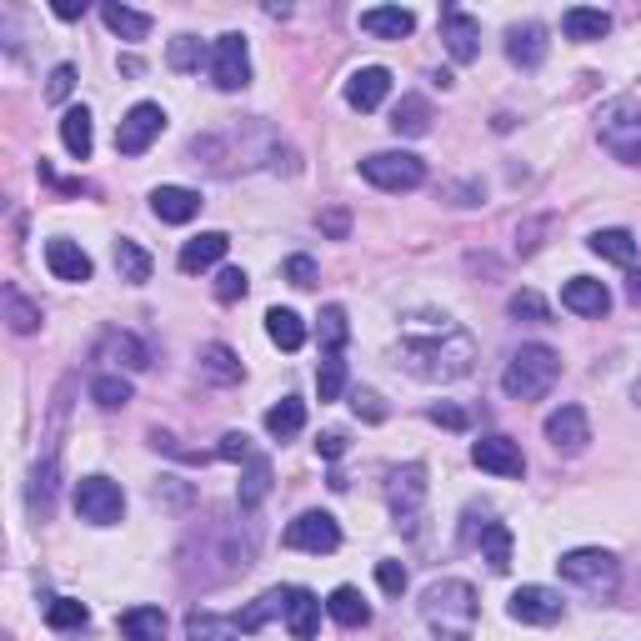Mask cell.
I'll use <instances>...</instances> for the list:
<instances>
[{
    "mask_svg": "<svg viewBox=\"0 0 641 641\" xmlns=\"http://www.w3.org/2000/svg\"><path fill=\"white\" fill-rule=\"evenodd\" d=\"M471 361H476V341L446 316H441V326L411 320L401 336V366L421 381H456L471 371Z\"/></svg>",
    "mask_w": 641,
    "mask_h": 641,
    "instance_id": "cell-1",
    "label": "cell"
},
{
    "mask_svg": "<svg viewBox=\"0 0 641 641\" xmlns=\"http://www.w3.org/2000/svg\"><path fill=\"white\" fill-rule=\"evenodd\" d=\"M557 376H561V357L551 346H522L501 371V392L511 401H541L557 386Z\"/></svg>",
    "mask_w": 641,
    "mask_h": 641,
    "instance_id": "cell-2",
    "label": "cell"
},
{
    "mask_svg": "<svg viewBox=\"0 0 641 641\" xmlns=\"http://www.w3.org/2000/svg\"><path fill=\"white\" fill-rule=\"evenodd\" d=\"M421 617L446 641H466V631L476 621V592L466 582H431L427 596H421Z\"/></svg>",
    "mask_w": 641,
    "mask_h": 641,
    "instance_id": "cell-3",
    "label": "cell"
},
{
    "mask_svg": "<svg viewBox=\"0 0 641 641\" xmlns=\"http://www.w3.org/2000/svg\"><path fill=\"white\" fill-rule=\"evenodd\" d=\"M75 511L81 522L91 526H116L126 516V491L110 481V476H81L75 481Z\"/></svg>",
    "mask_w": 641,
    "mask_h": 641,
    "instance_id": "cell-4",
    "label": "cell"
},
{
    "mask_svg": "<svg viewBox=\"0 0 641 641\" xmlns=\"http://www.w3.org/2000/svg\"><path fill=\"white\" fill-rule=\"evenodd\" d=\"M361 176L376 190H416L427 180V166H421V155H411V151H376L361 161Z\"/></svg>",
    "mask_w": 641,
    "mask_h": 641,
    "instance_id": "cell-5",
    "label": "cell"
},
{
    "mask_svg": "<svg viewBox=\"0 0 641 641\" xmlns=\"http://www.w3.org/2000/svg\"><path fill=\"white\" fill-rule=\"evenodd\" d=\"M596 136H602V145L617 161L641 166V110L637 106H611L602 116V126H596Z\"/></svg>",
    "mask_w": 641,
    "mask_h": 641,
    "instance_id": "cell-6",
    "label": "cell"
},
{
    "mask_svg": "<svg viewBox=\"0 0 641 641\" xmlns=\"http://www.w3.org/2000/svg\"><path fill=\"white\" fill-rule=\"evenodd\" d=\"M557 567L567 582L586 586V592H611V586H617V557H611V551L582 547V551H567Z\"/></svg>",
    "mask_w": 641,
    "mask_h": 641,
    "instance_id": "cell-7",
    "label": "cell"
},
{
    "mask_svg": "<svg viewBox=\"0 0 641 641\" xmlns=\"http://www.w3.org/2000/svg\"><path fill=\"white\" fill-rule=\"evenodd\" d=\"M161 131H166V110L155 106V101H141V106H131L126 120L116 126V151L120 155H145Z\"/></svg>",
    "mask_w": 641,
    "mask_h": 641,
    "instance_id": "cell-8",
    "label": "cell"
},
{
    "mask_svg": "<svg viewBox=\"0 0 641 641\" xmlns=\"http://www.w3.org/2000/svg\"><path fill=\"white\" fill-rule=\"evenodd\" d=\"M281 541L291 551H316V557H326V551L341 547V526H336V516H326V511H301L296 522L285 526Z\"/></svg>",
    "mask_w": 641,
    "mask_h": 641,
    "instance_id": "cell-9",
    "label": "cell"
},
{
    "mask_svg": "<svg viewBox=\"0 0 641 641\" xmlns=\"http://www.w3.org/2000/svg\"><path fill=\"white\" fill-rule=\"evenodd\" d=\"M386 501H392L396 522L406 526V532H416V522H421V506H427V466H401V471H392V487H386Z\"/></svg>",
    "mask_w": 641,
    "mask_h": 641,
    "instance_id": "cell-10",
    "label": "cell"
},
{
    "mask_svg": "<svg viewBox=\"0 0 641 641\" xmlns=\"http://www.w3.org/2000/svg\"><path fill=\"white\" fill-rule=\"evenodd\" d=\"M211 81L215 91H246L250 85V50H246V36H221L211 50Z\"/></svg>",
    "mask_w": 641,
    "mask_h": 641,
    "instance_id": "cell-11",
    "label": "cell"
},
{
    "mask_svg": "<svg viewBox=\"0 0 641 641\" xmlns=\"http://www.w3.org/2000/svg\"><path fill=\"white\" fill-rule=\"evenodd\" d=\"M567 602H561L551 586H522V592H511L506 602V617L522 621V627H557Z\"/></svg>",
    "mask_w": 641,
    "mask_h": 641,
    "instance_id": "cell-12",
    "label": "cell"
},
{
    "mask_svg": "<svg viewBox=\"0 0 641 641\" xmlns=\"http://www.w3.org/2000/svg\"><path fill=\"white\" fill-rule=\"evenodd\" d=\"M547 441L561 456H582L586 441H592V421H586L582 406H557V411L547 416Z\"/></svg>",
    "mask_w": 641,
    "mask_h": 641,
    "instance_id": "cell-13",
    "label": "cell"
},
{
    "mask_svg": "<svg viewBox=\"0 0 641 641\" xmlns=\"http://www.w3.org/2000/svg\"><path fill=\"white\" fill-rule=\"evenodd\" d=\"M471 462L481 466V471H491V476H522L526 471V456H522V446L511 436H481L471 446Z\"/></svg>",
    "mask_w": 641,
    "mask_h": 641,
    "instance_id": "cell-14",
    "label": "cell"
},
{
    "mask_svg": "<svg viewBox=\"0 0 641 641\" xmlns=\"http://www.w3.org/2000/svg\"><path fill=\"white\" fill-rule=\"evenodd\" d=\"M386 95H392V71L386 66H361L346 81V106L351 110H376Z\"/></svg>",
    "mask_w": 641,
    "mask_h": 641,
    "instance_id": "cell-15",
    "label": "cell"
},
{
    "mask_svg": "<svg viewBox=\"0 0 641 641\" xmlns=\"http://www.w3.org/2000/svg\"><path fill=\"white\" fill-rule=\"evenodd\" d=\"M441 40H446L452 60H476V50H481V25H476L466 11L446 5V11H441Z\"/></svg>",
    "mask_w": 641,
    "mask_h": 641,
    "instance_id": "cell-16",
    "label": "cell"
},
{
    "mask_svg": "<svg viewBox=\"0 0 641 641\" xmlns=\"http://www.w3.org/2000/svg\"><path fill=\"white\" fill-rule=\"evenodd\" d=\"M561 306L576 311V316H606L611 311V291L602 281H592V276H571L561 285Z\"/></svg>",
    "mask_w": 641,
    "mask_h": 641,
    "instance_id": "cell-17",
    "label": "cell"
},
{
    "mask_svg": "<svg viewBox=\"0 0 641 641\" xmlns=\"http://www.w3.org/2000/svg\"><path fill=\"white\" fill-rule=\"evenodd\" d=\"M506 56H511V66H526V71H536V66L547 60V31H541L536 21L511 25V31H506Z\"/></svg>",
    "mask_w": 641,
    "mask_h": 641,
    "instance_id": "cell-18",
    "label": "cell"
},
{
    "mask_svg": "<svg viewBox=\"0 0 641 641\" xmlns=\"http://www.w3.org/2000/svg\"><path fill=\"white\" fill-rule=\"evenodd\" d=\"M46 266L56 271V281H91V256H85L75 241H66V236H56V241H46Z\"/></svg>",
    "mask_w": 641,
    "mask_h": 641,
    "instance_id": "cell-19",
    "label": "cell"
},
{
    "mask_svg": "<svg viewBox=\"0 0 641 641\" xmlns=\"http://www.w3.org/2000/svg\"><path fill=\"white\" fill-rule=\"evenodd\" d=\"M151 211L166 221V226H186L190 215L201 211V196L186 186H155L151 190Z\"/></svg>",
    "mask_w": 641,
    "mask_h": 641,
    "instance_id": "cell-20",
    "label": "cell"
},
{
    "mask_svg": "<svg viewBox=\"0 0 641 641\" xmlns=\"http://www.w3.org/2000/svg\"><path fill=\"white\" fill-rule=\"evenodd\" d=\"M361 31L376 40H401L416 31V15L401 5H371V11H361Z\"/></svg>",
    "mask_w": 641,
    "mask_h": 641,
    "instance_id": "cell-21",
    "label": "cell"
},
{
    "mask_svg": "<svg viewBox=\"0 0 641 641\" xmlns=\"http://www.w3.org/2000/svg\"><path fill=\"white\" fill-rule=\"evenodd\" d=\"M226 246H231L226 231H201L196 241H186V246H180V271H186V276L206 271V266H215L221 256H226Z\"/></svg>",
    "mask_w": 641,
    "mask_h": 641,
    "instance_id": "cell-22",
    "label": "cell"
},
{
    "mask_svg": "<svg viewBox=\"0 0 641 641\" xmlns=\"http://www.w3.org/2000/svg\"><path fill=\"white\" fill-rule=\"evenodd\" d=\"M285 627H291V637L296 641H311L320 627V602L306 592V586H291V596H285Z\"/></svg>",
    "mask_w": 641,
    "mask_h": 641,
    "instance_id": "cell-23",
    "label": "cell"
},
{
    "mask_svg": "<svg viewBox=\"0 0 641 641\" xmlns=\"http://www.w3.org/2000/svg\"><path fill=\"white\" fill-rule=\"evenodd\" d=\"M101 361H116L120 371H145L151 366V351L131 331H106L101 336Z\"/></svg>",
    "mask_w": 641,
    "mask_h": 641,
    "instance_id": "cell-24",
    "label": "cell"
},
{
    "mask_svg": "<svg viewBox=\"0 0 641 641\" xmlns=\"http://www.w3.org/2000/svg\"><path fill=\"white\" fill-rule=\"evenodd\" d=\"M561 31H567V40H602L611 36V15L606 11H592V5H571L567 15H561Z\"/></svg>",
    "mask_w": 641,
    "mask_h": 641,
    "instance_id": "cell-25",
    "label": "cell"
},
{
    "mask_svg": "<svg viewBox=\"0 0 641 641\" xmlns=\"http://www.w3.org/2000/svg\"><path fill=\"white\" fill-rule=\"evenodd\" d=\"M120 637L126 641H166V611L161 606H131L120 617Z\"/></svg>",
    "mask_w": 641,
    "mask_h": 641,
    "instance_id": "cell-26",
    "label": "cell"
},
{
    "mask_svg": "<svg viewBox=\"0 0 641 641\" xmlns=\"http://www.w3.org/2000/svg\"><path fill=\"white\" fill-rule=\"evenodd\" d=\"M60 141H66V151L75 155V161H85L95 145V131H91V110L85 106H71L66 116H60Z\"/></svg>",
    "mask_w": 641,
    "mask_h": 641,
    "instance_id": "cell-27",
    "label": "cell"
},
{
    "mask_svg": "<svg viewBox=\"0 0 641 641\" xmlns=\"http://www.w3.org/2000/svg\"><path fill=\"white\" fill-rule=\"evenodd\" d=\"M266 336H271L281 351H301V346H306V320H301L296 311L276 306V311H266Z\"/></svg>",
    "mask_w": 641,
    "mask_h": 641,
    "instance_id": "cell-28",
    "label": "cell"
},
{
    "mask_svg": "<svg viewBox=\"0 0 641 641\" xmlns=\"http://www.w3.org/2000/svg\"><path fill=\"white\" fill-rule=\"evenodd\" d=\"M301 427H306V401H296V396H281V401L266 411V431H271L276 441H291Z\"/></svg>",
    "mask_w": 641,
    "mask_h": 641,
    "instance_id": "cell-29",
    "label": "cell"
},
{
    "mask_svg": "<svg viewBox=\"0 0 641 641\" xmlns=\"http://www.w3.org/2000/svg\"><path fill=\"white\" fill-rule=\"evenodd\" d=\"M101 21H106L120 40H145V31H151V15L131 11V5H116V0H106V5H101Z\"/></svg>",
    "mask_w": 641,
    "mask_h": 641,
    "instance_id": "cell-30",
    "label": "cell"
},
{
    "mask_svg": "<svg viewBox=\"0 0 641 641\" xmlns=\"http://www.w3.org/2000/svg\"><path fill=\"white\" fill-rule=\"evenodd\" d=\"M392 131L396 136H427L431 131V106L421 95H401V106L392 110Z\"/></svg>",
    "mask_w": 641,
    "mask_h": 641,
    "instance_id": "cell-31",
    "label": "cell"
},
{
    "mask_svg": "<svg viewBox=\"0 0 641 641\" xmlns=\"http://www.w3.org/2000/svg\"><path fill=\"white\" fill-rule=\"evenodd\" d=\"M476 541H481V557H487V567L497 571V576H501V571H511V526L487 522Z\"/></svg>",
    "mask_w": 641,
    "mask_h": 641,
    "instance_id": "cell-32",
    "label": "cell"
},
{
    "mask_svg": "<svg viewBox=\"0 0 641 641\" xmlns=\"http://www.w3.org/2000/svg\"><path fill=\"white\" fill-rule=\"evenodd\" d=\"M186 641H241V627L211 611H190L186 617Z\"/></svg>",
    "mask_w": 641,
    "mask_h": 641,
    "instance_id": "cell-33",
    "label": "cell"
},
{
    "mask_svg": "<svg viewBox=\"0 0 641 641\" xmlns=\"http://www.w3.org/2000/svg\"><path fill=\"white\" fill-rule=\"evenodd\" d=\"M586 246H592L602 261H617V266L637 261V236H631V231H596Z\"/></svg>",
    "mask_w": 641,
    "mask_h": 641,
    "instance_id": "cell-34",
    "label": "cell"
},
{
    "mask_svg": "<svg viewBox=\"0 0 641 641\" xmlns=\"http://www.w3.org/2000/svg\"><path fill=\"white\" fill-rule=\"evenodd\" d=\"M326 611H331L341 627H366V621H371V606L361 602L357 586H336L331 602H326Z\"/></svg>",
    "mask_w": 641,
    "mask_h": 641,
    "instance_id": "cell-35",
    "label": "cell"
},
{
    "mask_svg": "<svg viewBox=\"0 0 641 641\" xmlns=\"http://www.w3.org/2000/svg\"><path fill=\"white\" fill-rule=\"evenodd\" d=\"M285 596H291V586H276V592L256 596V602H250L246 611H241V617H236V627H241V631H261L266 621L276 617V611H285Z\"/></svg>",
    "mask_w": 641,
    "mask_h": 641,
    "instance_id": "cell-36",
    "label": "cell"
},
{
    "mask_svg": "<svg viewBox=\"0 0 641 641\" xmlns=\"http://www.w3.org/2000/svg\"><path fill=\"white\" fill-rule=\"evenodd\" d=\"M266 497H271V462H266V456H250V462H246V481H241L236 501H241V506H261Z\"/></svg>",
    "mask_w": 641,
    "mask_h": 641,
    "instance_id": "cell-37",
    "label": "cell"
},
{
    "mask_svg": "<svg viewBox=\"0 0 641 641\" xmlns=\"http://www.w3.org/2000/svg\"><path fill=\"white\" fill-rule=\"evenodd\" d=\"M201 371H206L211 381H221V386L241 381V361H236V351H231V346H221V341L201 346Z\"/></svg>",
    "mask_w": 641,
    "mask_h": 641,
    "instance_id": "cell-38",
    "label": "cell"
},
{
    "mask_svg": "<svg viewBox=\"0 0 641 641\" xmlns=\"http://www.w3.org/2000/svg\"><path fill=\"white\" fill-rule=\"evenodd\" d=\"M50 506H56V456L36 462V471H31V511L50 516Z\"/></svg>",
    "mask_w": 641,
    "mask_h": 641,
    "instance_id": "cell-39",
    "label": "cell"
},
{
    "mask_svg": "<svg viewBox=\"0 0 641 641\" xmlns=\"http://www.w3.org/2000/svg\"><path fill=\"white\" fill-rule=\"evenodd\" d=\"M0 301H5V320H11L15 336H31L40 326V306H36V301H25L15 285H5V296H0Z\"/></svg>",
    "mask_w": 641,
    "mask_h": 641,
    "instance_id": "cell-40",
    "label": "cell"
},
{
    "mask_svg": "<svg viewBox=\"0 0 641 641\" xmlns=\"http://www.w3.org/2000/svg\"><path fill=\"white\" fill-rule=\"evenodd\" d=\"M116 271H120V281L141 285V281H151V256L136 241H116Z\"/></svg>",
    "mask_w": 641,
    "mask_h": 641,
    "instance_id": "cell-41",
    "label": "cell"
},
{
    "mask_svg": "<svg viewBox=\"0 0 641 641\" xmlns=\"http://www.w3.org/2000/svg\"><path fill=\"white\" fill-rule=\"evenodd\" d=\"M91 396H95V406L116 411V406L131 401V381L120 376V371H106V376H95V381H91Z\"/></svg>",
    "mask_w": 641,
    "mask_h": 641,
    "instance_id": "cell-42",
    "label": "cell"
},
{
    "mask_svg": "<svg viewBox=\"0 0 641 641\" xmlns=\"http://www.w3.org/2000/svg\"><path fill=\"white\" fill-rule=\"evenodd\" d=\"M346 336H351V326H346V306L320 311V346H326V357H341Z\"/></svg>",
    "mask_w": 641,
    "mask_h": 641,
    "instance_id": "cell-43",
    "label": "cell"
},
{
    "mask_svg": "<svg viewBox=\"0 0 641 641\" xmlns=\"http://www.w3.org/2000/svg\"><path fill=\"white\" fill-rule=\"evenodd\" d=\"M46 621L56 631H81L85 621H91V611H85V602H71V596H60V602H50Z\"/></svg>",
    "mask_w": 641,
    "mask_h": 641,
    "instance_id": "cell-44",
    "label": "cell"
},
{
    "mask_svg": "<svg viewBox=\"0 0 641 641\" xmlns=\"http://www.w3.org/2000/svg\"><path fill=\"white\" fill-rule=\"evenodd\" d=\"M316 392H320V401H336V396L346 392V361L341 357H326V361H320Z\"/></svg>",
    "mask_w": 641,
    "mask_h": 641,
    "instance_id": "cell-45",
    "label": "cell"
},
{
    "mask_svg": "<svg viewBox=\"0 0 641 641\" xmlns=\"http://www.w3.org/2000/svg\"><path fill=\"white\" fill-rule=\"evenodd\" d=\"M201 56H206V46L196 36H176V40H171V50H166V60L176 66V71H196V66H201Z\"/></svg>",
    "mask_w": 641,
    "mask_h": 641,
    "instance_id": "cell-46",
    "label": "cell"
},
{
    "mask_svg": "<svg viewBox=\"0 0 641 641\" xmlns=\"http://www.w3.org/2000/svg\"><path fill=\"white\" fill-rule=\"evenodd\" d=\"M511 316L516 320H551V306L536 296V291H516V296H511Z\"/></svg>",
    "mask_w": 641,
    "mask_h": 641,
    "instance_id": "cell-47",
    "label": "cell"
},
{
    "mask_svg": "<svg viewBox=\"0 0 641 641\" xmlns=\"http://www.w3.org/2000/svg\"><path fill=\"white\" fill-rule=\"evenodd\" d=\"M246 271H241V266H226V271H221V276H215V301H226V306H231V301H241V296H246Z\"/></svg>",
    "mask_w": 641,
    "mask_h": 641,
    "instance_id": "cell-48",
    "label": "cell"
},
{
    "mask_svg": "<svg viewBox=\"0 0 641 641\" xmlns=\"http://www.w3.org/2000/svg\"><path fill=\"white\" fill-rule=\"evenodd\" d=\"M376 582L386 596H401L406 592V567L401 561H376Z\"/></svg>",
    "mask_w": 641,
    "mask_h": 641,
    "instance_id": "cell-49",
    "label": "cell"
},
{
    "mask_svg": "<svg viewBox=\"0 0 641 641\" xmlns=\"http://www.w3.org/2000/svg\"><path fill=\"white\" fill-rule=\"evenodd\" d=\"M215 456H221V462H250L246 431H226V436H221V446H215Z\"/></svg>",
    "mask_w": 641,
    "mask_h": 641,
    "instance_id": "cell-50",
    "label": "cell"
},
{
    "mask_svg": "<svg viewBox=\"0 0 641 641\" xmlns=\"http://www.w3.org/2000/svg\"><path fill=\"white\" fill-rule=\"evenodd\" d=\"M427 416L436 421V427H446V431H466V427H471V416H466L462 406H446V401H441V406H431Z\"/></svg>",
    "mask_w": 641,
    "mask_h": 641,
    "instance_id": "cell-51",
    "label": "cell"
},
{
    "mask_svg": "<svg viewBox=\"0 0 641 641\" xmlns=\"http://www.w3.org/2000/svg\"><path fill=\"white\" fill-rule=\"evenodd\" d=\"M285 281L301 285V291L316 285V261H311V256H291V261H285Z\"/></svg>",
    "mask_w": 641,
    "mask_h": 641,
    "instance_id": "cell-52",
    "label": "cell"
},
{
    "mask_svg": "<svg viewBox=\"0 0 641 641\" xmlns=\"http://www.w3.org/2000/svg\"><path fill=\"white\" fill-rule=\"evenodd\" d=\"M71 85H75V66H56V71H50V85H46V101H66Z\"/></svg>",
    "mask_w": 641,
    "mask_h": 641,
    "instance_id": "cell-53",
    "label": "cell"
},
{
    "mask_svg": "<svg viewBox=\"0 0 641 641\" xmlns=\"http://www.w3.org/2000/svg\"><path fill=\"white\" fill-rule=\"evenodd\" d=\"M351 406H357V416H366V421H386V406H381L376 392H357Z\"/></svg>",
    "mask_w": 641,
    "mask_h": 641,
    "instance_id": "cell-54",
    "label": "cell"
},
{
    "mask_svg": "<svg viewBox=\"0 0 641 641\" xmlns=\"http://www.w3.org/2000/svg\"><path fill=\"white\" fill-rule=\"evenodd\" d=\"M320 231H326V236H336V241H346V231H351V215H346V211H326V215H320Z\"/></svg>",
    "mask_w": 641,
    "mask_h": 641,
    "instance_id": "cell-55",
    "label": "cell"
},
{
    "mask_svg": "<svg viewBox=\"0 0 641 641\" xmlns=\"http://www.w3.org/2000/svg\"><path fill=\"white\" fill-rule=\"evenodd\" d=\"M316 452H320V456H326V462H336V456H341V452H346V436H341V431H320V441H316Z\"/></svg>",
    "mask_w": 641,
    "mask_h": 641,
    "instance_id": "cell-56",
    "label": "cell"
},
{
    "mask_svg": "<svg viewBox=\"0 0 641 641\" xmlns=\"http://www.w3.org/2000/svg\"><path fill=\"white\" fill-rule=\"evenodd\" d=\"M56 15H60V21H81L85 5H75V0H56Z\"/></svg>",
    "mask_w": 641,
    "mask_h": 641,
    "instance_id": "cell-57",
    "label": "cell"
},
{
    "mask_svg": "<svg viewBox=\"0 0 641 641\" xmlns=\"http://www.w3.org/2000/svg\"><path fill=\"white\" fill-rule=\"evenodd\" d=\"M627 296L641 306V271H631V281H627Z\"/></svg>",
    "mask_w": 641,
    "mask_h": 641,
    "instance_id": "cell-58",
    "label": "cell"
}]
</instances>
